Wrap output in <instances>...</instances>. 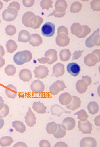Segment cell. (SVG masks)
Instances as JSON below:
<instances>
[{
	"mask_svg": "<svg viewBox=\"0 0 100 147\" xmlns=\"http://www.w3.org/2000/svg\"><path fill=\"white\" fill-rule=\"evenodd\" d=\"M39 146L50 147L51 146V144L47 140H42L39 143Z\"/></svg>",
	"mask_w": 100,
	"mask_h": 147,
	"instance_id": "d6a6232c",
	"label": "cell"
},
{
	"mask_svg": "<svg viewBox=\"0 0 100 147\" xmlns=\"http://www.w3.org/2000/svg\"><path fill=\"white\" fill-rule=\"evenodd\" d=\"M61 125L65 130L70 131L74 128L76 125V121L73 118L68 117L64 119Z\"/></svg>",
	"mask_w": 100,
	"mask_h": 147,
	"instance_id": "30bf717a",
	"label": "cell"
},
{
	"mask_svg": "<svg viewBox=\"0 0 100 147\" xmlns=\"http://www.w3.org/2000/svg\"><path fill=\"white\" fill-rule=\"evenodd\" d=\"M73 101L72 104L67 107L69 110L74 111L78 109L80 106L81 101L76 96H73Z\"/></svg>",
	"mask_w": 100,
	"mask_h": 147,
	"instance_id": "44dd1931",
	"label": "cell"
},
{
	"mask_svg": "<svg viewBox=\"0 0 100 147\" xmlns=\"http://www.w3.org/2000/svg\"><path fill=\"white\" fill-rule=\"evenodd\" d=\"M55 147H68L67 144H66L65 143L63 142H58L57 144H56Z\"/></svg>",
	"mask_w": 100,
	"mask_h": 147,
	"instance_id": "d590c367",
	"label": "cell"
},
{
	"mask_svg": "<svg viewBox=\"0 0 100 147\" xmlns=\"http://www.w3.org/2000/svg\"><path fill=\"white\" fill-rule=\"evenodd\" d=\"M34 72L35 77L38 79H43L48 75L49 70L45 66H39L35 68Z\"/></svg>",
	"mask_w": 100,
	"mask_h": 147,
	"instance_id": "8fae6325",
	"label": "cell"
},
{
	"mask_svg": "<svg viewBox=\"0 0 100 147\" xmlns=\"http://www.w3.org/2000/svg\"><path fill=\"white\" fill-rule=\"evenodd\" d=\"M9 107L7 105L4 104L3 108L0 110V117L3 118L7 117L9 114Z\"/></svg>",
	"mask_w": 100,
	"mask_h": 147,
	"instance_id": "f546056e",
	"label": "cell"
},
{
	"mask_svg": "<svg viewBox=\"0 0 100 147\" xmlns=\"http://www.w3.org/2000/svg\"><path fill=\"white\" fill-rule=\"evenodd\" d=\"M5 51L3 46L0 45V56H3L5 55Z\"/></svg>",
	"mask_w": 100,
	"mask_h": 147,
	"instance_id": "f35d334b",
	"label": "cell"
},
{
	"mask_svg": "<svg viewBox=\"0 0 100 147\" xmlns=\"http://www.w3.org/2000/svg\"><path fill=\"white\" fill-rule=\"evenodd\" d=\"M20 5L18 2L14 1L10 4L7 8H14V9H16L18 11V10L20 9Z\"/></svg>",
	"mask_w": 100,
	"mask_h": 147,
	"instance_id": "1f68e13d",
	"label": "cell"
},
{
	"mask_svg": "<svg viewBox=\"0 0 100 147\" xmlns=\"http://www.w3.org/2000/svg\"><path fill=\"white\" fill-rule=\"evenodd\" d=\"M13 142V139L10 136H4L0 139V145L3 147L9 146Z\"/></svg>",
	"mask_w": 100,
	"mask_h": 147,
	"instance_id": "603a6c76",
	"label": "cell"
},
{
	"mask_svg": "<svg viewBox=\"0 0 100 147\" xmlns=\"http://www.w3.org/2000/svg\"><path fill=\"white\" fill-rule=\"evenodd\" d=\"M31 88L34 93H39L44 90L45 86L41 81L37 80L33 82L31 85Z\"/></svg>",
	"mask_w": 100,
	"mask_h": 147,
	"instance_id": "4fadbf2b",
	"label": "cell"
},
{
	"mask_svg": "<svg viewBox=\"0 0 100 147\" xmlns=\"http://www.w3.org/2000/svg\"><path fill=\"white\" fill-rule=\"evenodd\" d=\"M39 35L37 34L31 35L30 43L33 47L39 46L42 43V39Z\"/></svg>",
	"mask_w": 100,
	"mask_h": 147,
	"instance_id": "ffe728a7",
	"label": "cell"
},
{
	"mask_svg": "<svg viewBox=\"0 0 100 147\" xmlns=\"http://www.w3.org/2000/svg\"><path fill=\"white\" fill-rule=\"evenodd\" d=\"M5 72L7 75L12 76L15 74L16 69L13 65H9L5 68Z\"/></svg>",
	"mask_w": 100,
	"mask_h": 147,
	"instance_id": "f1b7e54d",
	"label": "cell"
},
{
	"mask_svg": "<svg viewBox=\"0 0 100 147\" xmlns=\"http://www.w3.org/2000/svg\"><path fill=\"white\" fill-rule=\"evenodd\" d=\"M43 22L42 18L38 16H35L32 12L26 19L24 26L33 29H37L39 28Z\"/></svg>",
	"mask_w": 100,
	"mask_h": 147,
	"instance_id": "7a4b0ae2",
	"label": "cell"
},
{
	"mask_svg": "<svg viewBox=\"0 0 100 147\" xmlns=\"http://www.w3.org/2000/svg\"><path fill=\"white\" fill-rule=\"evenodd\" d=\"M1 20H0V23H1Z\"/></svg>",
	"mask_w": 100,
	"mask_h": 147,
	"instance_id": "7bdbcfd3",
	"label": "cell"
},
{
	"mask_svg": "<svg viewBox=\"0 0 100 147\" xmlns=\"http://www.w3.org/2000/svg\"><path fill=\"white\" fill-rule=\"evenodd\" d=\"M25 121L27 125L30 127H32L36 124V117L34 113L32 112L30 107L25 117Z\"/></svg>",
	"mask_w": 100,
	"mask_h": 147,
	"instance_id": "9c48e42d",
	"label": "cell"
},
{
	"mask_svg": "<svg viewBox=\"0 0 100 147\" xmlns=\"http://www.w3.org/2000/svg\"><path fill=\"white\" fill-rule=\"evenodd\" d=\"M66 134V130L62 127L61 125L58 124L57 129L55 133L54 134V136L56 138L59 139L64 137Z\"/></svg>",
	"mask_w": 100,
	"mask_h": 147,
	"instance_id": "d4e9b609",
	"label": "cell"
},
{
	"mask_svg": "<svg viewBox=\"0 0 100 147\" xmlns=\"http://www.w3.org/2000/svg\"><path fill=\"white\" fill-rule=\"evenodd\" d=\"M34 1H23V3L25 7H30L32 6L34 3Z\"/></svg>",
	"mask_w": 100,
	"mask_h": 147,
	"instance_id": "836d02e7",
	"label": "cell"
},
{
	"mask_svg": "<svg viewBox=\"0 0 100 147\" xmlns=\"http://www.w3.org/2000/svg\"><path fill=\"white\" fill-rule=\"evenodd\" d=\"M14 147H27V145L24 143L19 142L14 144Z\"/></svg>",
	"mask_w": 100,
	"mask_h": 147,
	"instance_id": "e575fe53",
	"label": "cell"
},
{
	"mask_svg": "<svg viewBox=\"0 0 100 147\" xmlns=\"http://www.w3.org/2000/svg\"><path fill=\"white\" fill-rule=\"evenodd\" d=\"M58 129V125L54 122L49 123L48 124L46 130L47 133L49 134H53L57 131Z\"/></svg>",
	"mask_w": 100,
	"mask_h": 147,
	"instance_id": "484cf974",
	"label": "cell"
},
{
	"mask_svg": "<svg viewBox=\"0 0 100 147\" xmlns=\"http://www.w3.org/2000/svg\"><path fill=\"white\" fill-rule=\"evenodd\" d=\"M4 125V121L3 119L0 117V129L3 127Z\"/></svg>",
	"mask_w": 100,
	"mask_h": 147,
	"instance_id": "60d3db41",
	"label": "cell"
},
{
	"mask_svg": "<svg viewBox=\"0 0 100 147\" xmlns=\"http://www.w3.org/2000/svg\"><path fill=\"white\" fill-rule=\"evenodd\" d=\"M78 127L83 134H90L92 131V125L88 121H78Z\"/></svg>",
	"mask_w": 100,
	"mask_h": 147,
	"instance_id": "8992f818",
	"label": "cell"
},
{
	"mask_svg": "<svg viewBox=\"0 0 100 147\" xmlns=\"http://www.w3.org/2000/svg\"><path fill=\"white\" fill-rule=\"evenodd\" d=\"M88 110L89 113L91 114H97L99 110L98 105L95 102L89 103L88 105Z\"/></svg>",
	"mask_w": 100,
	"mask_h": 147,
	"instance_id": "4316f807",
	"label": "cell"
},
{
	"mask_svg": "<svg viewBox=\"0 0 100 147\" xmlns=\"http://www.w3.org/2000/svg\"><path fill=\"white\" fill-rule=\"evenodd\" d=\"M7 51L10 53H13L18 48L16 42L12 40H9L6 44Z\"/></svg>",
	"mask_w": 100,
	"mask_h": 147,
	"instance_id": "cb8c5ba5",
	"label": "cell"
},
{
	"mask_svg": "<svg viewBox=\"0 0 100 147\" xmlns=\"http://www.w3.org/2000/svg\"><path fill=\"white\" fill-rule=\"evenodd\" d=\"M32 58V54L30 51L24 50L16 53L13 59L16 64L21 65L30 61Z\"/></svg>",
	"mask_w": 100,
	"mask_h": 147,
	"instance_id": "6da1fadb",
	"label": "cell"
},
{
	"mask_svg": "<svg viewBox=\"0 0 100 147\" xmlns=\"http://www.w3.org/2000/svg\"><path fill=\"white\" fill-rule=\"evenodd\" d=\"M5 93L7 97L12 99H14L17 94L16 88L11 84L8 85L6 88Z\"/></svg>",
	"mask_w": 100,
	"mask_h": 147,
	"instance_id": "9a60e30c",
	"label": "cell"
},
{
	"mask_svg": "<svg viewBox=\"0 0 100 147\" xmlns=\"http://www.w3.org/2000/svg\"><path fill=\"white\" fill-rule=\"evenodd\" d=\"M55 25L51 22H47L42 27L41 32L45 37H51L55 34Z\"/></svg>",
	"mask_w": 100,
	"mask_h": 147,
	"instance_id": "3957f363",
	"label": "cell"
},
{
	"mask_svg": "<svg viewBox=\"0 0 100 147\" xmlns=\"http://www.w3.org/2000/svg\"><path fill=\"white\" fill-rule=\"evenodd\" d=\"M51 111L52 114L57 115L58 117H59L64 113H68V114H70L71 113L67 112L64 110L61 107L57 105H55L52 107Z\"/></svg>",
	"mask_w": 100,
	"mask_h": 147,
	"instance_id": "d6986e66",
	"label": "cell"
},
{
	"mask_svg": "<svg viewBox=\"0 0 100 147\" xmlns=\"http://www.w3.org/2000/svg\"><path fill=\"white\" fill-rule=\"evenodd\" d=\"M59 100L60 103L66 105L70 102L72 100V97L70 94L65 93L62 94L60 96Z\"/></svg>",
	"mask_w": 100,
	"mask_h": 147,
	"instance_id": "7402d4cb",
	"label": "cell"
},
{
	"mask_svg": "<svg viewBox=\"0 0 100 147\" xmlns=\"http://www.w3.org/2000/svg\"><path fill=\"white\" fill-rule=\"evenodd\" d=\"M32 108L33 110L39 114H43L46 112L47 107L39 102H34Z\"/></svg>",
	"mask_w": 100,
	"mask_h": 147,
	"instance_id": "e0dca14e",
	"label": "cell"
},
{
	"mask_svg": "<svg viewBox=\"0 0 100 147\" xmlns=\"http://www.w3.org/2000/svg\"><path fill=\"white\" fill-rule=\"evenodd\" d=\"M74 115L78 116V119H80L81 121H86L88 117V115L84 110H81L75 114Z\"/></svg>",
	"mask_w": 100,
	"mask_h": 147,
	"instance_id": "83f0119b",
	"label": "cell"
},
{
	"mask_svg": "<svg viewBox=\"0 0 100 147\" xmlns=\"http://www.w3.org/2000/svg\"><path fill=\"white\" fill-rule=\"evenodd\" d=\"M20 78L24 82H28L32 79V75L30 71L27 69H22L19 73Z\"/></svg>",
	"mask_w": 100,
	"mask_h": 147,
	"instance_id": "5bb4252c",
	"label": "cell"
},
{
	"mask_svg": "<svg viewBox=\"0 0 100 147\" xmlns=\"http://www.w3.org/2000/svg\"><path fill=\"white\" fill-rule=\"evenodd\" d=\"M31 38L30 33L26 30L20 31L19 34L18 41L26 43L30 41Z\"/></svg>",
	"mask_w": 100,
	"mask_h": 147,
	"instance_id": "2e32d148",
	"label": "cell"
},
{
	"mask_svg": "<svg viewBox=\"0 0 100 147\" xmlns=\"http://www.w3.org/2000/svg\"><path fill=\"white\" fill-rule=\"evenodd\" d=\"M5 64V61L4 59L0 56V68L4 66Z\"/></svg>",
	"mask_w": 100,
	"mask_h": 147,
	"instance_id": "74e56055",
	"label": "cell"
},
{
	"mask_svg": "<svg viewBox=\"0 0 100 147\" xmlns=\"http://www.w3.org/2000/svg\"><path fill=\"white\" fill-rule=\"evenodd\" d=\"M4 101L3 98L0 96V110L3 108L4 105Z\"/></svg>",
	"mask_w": 100,
	"mask_h": 147,
	"instance_id": "ab89813d",
	"label": "cell"
},
{
	"mask_svg": "<svg viewBox=\"0 0 100 147\" xmlns=\"http://www.w3.org/2000/svg\"><path fill=\"white\" fill-rule=\"evenodd\" d=\"M80 146L82 147H95L97 146V142L96 140L93 138H84L81 140Z\"/></svg>",
	"mask_w": 100,
	"mask_h": 147,
	"instance_id": "7c38bea8",
	"label": "cell"
},
{
	"mask_svg": "<svg viewBox=\"0 0 100 147\" xmlns=\"http://www.w3.org/2000/svg\"><path fill=\"white\" fill-rule=\"evenodd\" d=\"M5 30L6 34L9 36L14 35L16 32V27L12 25L7 26L5 28Z\"/></svg>",
	"mask_w": 100,
	"mask_h": 147,
	"instance_id": "4dcf8cb0",
	"label": "cell"
},
{
	"mask_svg": "<svg viewBox=\"0 0 100 147\" xmlns=\"http://www.w3.org/2000/svg\"><path fill=\"white\" fill-rule=\"evenodd\" d=\"M94 121L96 125L97 126H100V115L96 117Z\"/></svg>",
	"mask_w": 100,
	"mask_h": 147,
	"instance_id": "8d00e7d4",
	"label": "cell"
},
{
	"mask_svg": "<svg viewBox=\"0 0 100 147\" xmlns=\"http://www.w3.org/2000/svg\"><path fill=\"white\" fill-rule=\"evenodd\" d=\"M3 7V4L0 1V10L2 9Z\"/></svg>",
	"mask_w": 100,
	"mask_h": 147,
	"instance_id": "b9f144b4",
	"label": "cell"
},
{
	"mask_svg": "<svg viewBox=\"0 0 100 147\" xmlns=\"http://www.w3.org/2000/svg\"><path fill=\"white\" fill-rule=\"evenodd\" d=\"M18 10L14 8H10L5 9L2 14V16L4 19L7 22H11L14 20L18 16Z\"/></svg>",
	"mask_w": 100,
	"mask_h": 147,
	"instance_id": "5b68a950",
	"label": "cell"
},
{
	"mask_svg": "<svg viewBox=\"0 0 100 147\" xmlns=\"http://www.w3.org/2000/svg\"><path fill=\"white\" fill-rule=\"evenodd\" d=\"M66 88L63 81L58 80L51 86L50 88V92L53 95H55Z\"/></svg>",
	"mask_w": 100,
	"mask_h": 147,
	"instance_id": "52a82bcc",
	"label": "cell"
},
{
	"mask_svg": "<svg viewBox=\"0 0 100 147\" xmlns=\"http://www.w3.org/2000/svg\"><path fill=\"white\" fill-rule=\"evenodd\" d=\"M82 78L85 81L82 80H79L77 82L76 87L77 90L79 93H84L87 89V86L90 85L91 83V79L87 77H83Z\"/></svg>",
	"mask_w": 100,
	"mask_h": 147,
	"instance_id": "277c9868",
	"label": "cell"
},
{
	"mask_svg": "<svg viewBox=\"0 0 100 147\" xmlns=\"http://www.w3.org/2000/svg\"><path fill=\"white\" fill-rule=\"evenodd\" d=\"M68 72L74 77H76L80 74V67L76 63H71L67 66Z\"/></svg>",
	"mask_w": 100,
	"mask_h": 147,
	"instance_id": "ba28073f",
	"label": "cell"
},
{
	"mask_svg": "<svg viewBox=\"0 0 100 147\" xmlns=\"http://www.w3.org/2000/svg\"><path fill=\"white\" fill-rule=\"evenodd\" d=\"M12 127L19 133H23L26 131V126L24 123L19 121H16L12 123Z\"/></svg>",
	"mask_w": 100,
	"mask_h": 147,
	"instance_id": "ac0fdd59",
	"label": "cell"
}]
</instances>
